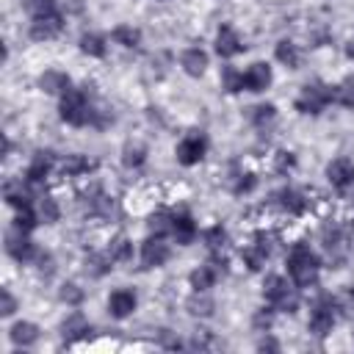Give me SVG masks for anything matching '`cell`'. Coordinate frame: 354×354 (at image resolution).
Instances as JSON below:
<instances>
[{
	"instance_id": "obj_17",
	"label": "cell",
	"mask_w": 354,
	"mask_h": 354,
	"mask_svg": "<svg viewBox=\"0 0 354 354\" xmlns=\"http://www.w3.org/2000/svg\"><path fill=\"white\" fill-rule=\"evenodd\" d=\"M180 64H183V69H185L191 77H199V75L207 69V53L199 50V47H191V50L183 53Z\"/></svg>"
},
{
	"instance_id": "obj_4",
	"label": "cell",
	"mask_w": 354,
	"mask_h": 354,
	"mask_svg": "<svg viewBox=\"0 0 354 354\" xmlns=\"http://www.w3.org/2000/svg\"><path fill=\"white\" fill-rule=\"evenodd\" d=\"M329 102H332V86H324V83H307L296 97V108L313 116L321 113Z\"/></svg>"
},
{
	"instance_id": "obj_18",
	"label": "cell",
	"mask_w": 354,
	"mask_h": 354,
	"mask_svg": "<svg viewBox=\"0 0 354 354\" xmlns=\"http://www.w3.org/2000/svg\"><path fill=\"white\" fill-rule=\"evenodd\" d=\"M6 202L8 205H14L17 210L19 207H25V205H30V183L25 180H11V183H6Z\"/></svg>"
},
{
	"instance_id": "obj_1",
	"label": "cell",
	"mask_w": 354,
	"mask_h": 354,
	"mask_svg": "<svg viewBox=\"0 0 354 354\" xmlns=\"http://www.w3.org/2000/svg\"><path fill=\"white\" fill-rule=\"evenodd\" d=\"M318 271H321V260L318 254L307 246V243H296L288 254V274L293 279L296 288H310L318 282Z\"/></svg>"
},
{
	"instance_id": "obj_32",
	"label": "cell",
	"mask_w": 354,
	"mask_h": 354,
	"mask_svg": "<svg viewBox=\"0 0 354 354\" xmlns=\"http://www.w3.org/2000/svg\"><path fill=\"white\" fill-rule=\"evenodd\" d=\"M91 169V163L86 160V158H80V155H66V160L61 163V171L64 174H83V171H88Z\"/></svg>"
},
{
	"instance_id": "obj_34",
	"label": "cell",
	"mask_w": 354,
	"mask_h": 354,
	"mask_svg": "<svg viewBox=\"0 0 354 354\" xmlns=\"http://www.w3.org/2000/svg\"><path fill=\"white\" fill-rule=\"evenodd\" d=\"M221 80H224V88H227L230 94H235V91L243 88V72H238V69H232V66H227V69L221 72Z\"/></svg>"
},
{
	"instance_id": "obj_30",
	"label": "cell",
	"mask_w": 354,
	"mask_h": 354,
	"mask_svg": "<svg viewBox=\"0 0 354 354\" xmlns=\"http://www.w3.org/2000/svg\"><path fill=\"white\" fill-rule=\"evenodd\" d=\"M36 221H39V213H36L30 205L19 207L17 216H14V227H19V230H25V232H30V230L36 227Z\"/></svg>"
},
{
	"instance_id": "obj_41",
	"label": "cell",
	"mask_w": 354,
	"mask_h": 354,
	"mask_svg": "<svg viewBox=\"0 0 354 354\" xmlns=\"http://www.w3.org/2000/svg\"><path fill=\"white\" fill-rule=\"evenodd\" d=\"M271 318H274V315H271V310H268V313L263 310V313H257V315H254V326H266V329H268V326H271Z\"/></svg>"
},
{
	"instance_id": "obj_7",
	"label": "cell",
	"mask_w": 354,
	"mask_h": 354,
	"mask_svg": "<svg viewBox=\"0 0 354 354\" xmlns=\"http://www.w3.org/2000/svg\"><path fill=\"white\" fill-rule=\"evenodd\" d=\"M6 252H8L14 260H19V263H28V260L36 257V246L30 243L28 232L19 230V227H14V230L6 232Z\"/></svg>"
},
{
	"instance_id": "obj_23",
	"label": "cell",
	"mask_w": 354,
	"mask_h": 354,
	"mask_svg": "<svg viewBox=\"0 0 354 354\" xmlns=\"http://www.w3.org/2000/svg\"><path fill=\"white\" fill-rule=\"evenodd\" d=\"M36 337H39L36 324L22 321V324H14V329H11V340H14L17 346H33V343H36Z\"/></svg>"
},
{
	"instance_id": "obj_37",
	"label": "cell",
	"mask_w": 354,
	"mask_h": 354,
	"mask_svg": "<svg viewBox=\"0 0 354 354\" xmlns=\"http://www.w3.org/2000/svg\"><path fill=\"white\" fill-rule=\"evenodd\" d=\"M39 218H44V221H55L58 218V207H55V202L50 196L39 199Z\"/></svg>"
},
{
	"instance_id": "obj_2",
	"label": "cell",
	"mask_w": 354,
	"mask_h": 354,
	"mask_svg": "<svg viewBox=\"0 0 354 354\" xmlns=\"http://www.w3.org/2000/svg\"><path fill=\"white\" fill-rule=\"evenodd\" d=\"M58 111H61V119L69 122V124H75V127H83V124L94 122V116L100 113V111L91 108L86 91H80V88H69L66 94H61Z\"/></svg>"
},
{
	"instance_id": "obj_31",
	"label": "cell",
	"mask_w": 354,
	"mask_h": 354,
	"mask_svg": "<svg viewBox=\"0 0 354 354\" xmlns=\"http://www.w3.org/2000/svg\"><path fill=\"white\" fill-rule=\"evenodd\" d=\"M202 238H205V246H207L210 252H221V249L227 246V232H224L221 227H210V230H205Z\"/></svg>"
},
{
	"instance_id": "obj_42",
	"label": "cell",
	"mask_w": 354,
	"mask_h": 354,
	"mask_svg": "<svg viewBox=\"0 0 354 354\" xmlns=\"http://www.w3.org/2000/svg\"><path fill=\"white\" fill-rule=\"evenodd\" d=\"M296 160H293V155L290 152H279V169H290Z\"/></svg>"
},
{
	"instance_id": "obj_27",
	"label": "cell",
	"mask_w": 354,
	"mask_h": 354,
	"mask_svg": "<svg viewBox=\"0 0 354 354\" xmlns=\"http://www.w3.org/2000/svg\"><path fill=\"white\" fill-rule=\"evenodd\" d=\"M108 254H111L113 263H127V260L133 257V246H130V241H127L124 235H119V238H113V243L108 246Z\"/></svg>"
},
{
	"instance_id": "obj_3",
	"label": "cell",
	"mask_w": 354,
	"mask_h": 354,
	"mask_svg": "<svg viewBox=\"0 0 354 354\" xmlns=\"http://www.w3.org/2000/svg\"><path fill=\"white\" fill-rule=\"evenodd\" d=\"M263 296H266V301H268L274 310H282V313H293V310L299 307V293H296V288H293L285 277H279V274L266 277V282H263Z\"/></svg>"
},
{
	"instance_id": "obj_22",
	"label": "cell",
	"mask_w": 354,
	"mask_h": 354,
	"mask_svg": "<svg viewBox=\"0 0 354 354\" xmlns=\"http://www.w3.org/2000/svg\"><path fill=\"white\" fill-rule=\"evenodd\" d=\"M279 205H282L288 213L299 216V213H304V207H307V199H304L299 191H293V188H285V191H279Z\"/></svg>"
},
{
	"instance_id": "obj_15",
	"label": "cell",
	"mask_w": 354,
	"mask_h": 354,
	"mask_svg": "<svg viewBox=\"0 0 354 354\" xmlns=\"http://www.w3.org/2000/svg\"><path fill=\"white\" fill-rule=\"evenodd\" d=\"M136 304H138L136 293L133 290H124V288L122 290H113L111 299H108V310H111L113 318H127L136 310Z\"/></svg>"
},
{
	"instance_id": "obj_14",
	"label": "cell",
	"mask_w": 354,
	"mask_h": 354,
	"mask_svg": "<svg viewBox=\"0 0 354 354\" xmlns=\"http://www.w3.org/2000/svg\"><path fill=\"white\" fill-rule=\"evenodd\" d=\"M171 238L180 243V246H188L194 238H196V224L191 218V213H174L171 216Z\"/></svg>"
},
{
	"instance_id": "obj_24",
	"label": "cell",
	"mask_w": 354,
	"mask_h": 354,
	"mask_svg": "<svg viewBox=\"0 0 354 354\" xmlns=\"http://www.w3.org/2000/svg\"><path fill=\"white\" fill-rule=\"evenodd\" d=\"M277 61H279V64H285V66H290V69H296V66H299V61H301L299 47H296L293 41L282 39V41L277 44Z\"/></svg>"
},
{
	"instance_id": "obj_19",
	"label": "cell",
	"mask_w": 354,
	"mask_h": 354,
	"mask_svg": "<svg viewBox=\"0 0 354 354\" xmlns=\"http://www.w3.org/2000/svg\"><path fill=\"white\" fill-rule=\"evenodd\" d=\"M39 86H41V91H47V94H66V91L72 88L69 77H66L64 72H53V69L39 77Z\"/></svg>"
},
{
	"instance_id": "obj_29",
	"label": "cell",
	"mask_w": 354,
	"mask_h": 354,
	"mask_svg": "<svg viewBox=\"0 0 354 354\" xmlns=\"http://www.w3.org/2000/svg\"><path fill=\"white\" fill-rule=\"evenodd\" d=\"M113 39H116L122 47H138V44H141V30L127 28V25H119V28L113 30Z\"/></svg>"
},
{
	"instance_id": "obj_39",
	"label": "cell",
	"mask_w": 354,
	"mask_h": 354,
	"mask_svg": "<svg viewBox=\"0 0 354 354\" xmlns=\"http://www.w3.org/2000/svg\"><path fill=\"white\" fill-rule=\"evenodd\" d=\"M257 185V180H254V174H243L238 183H235V194H249L252 188Z\"/></svg>"
},
{
	"instance_id": "obj_25",
	"label": "cell",
	"mask_w": 354,
	"mask_h": 354,
	"mask_svg": "<svg viewBox=\"0 0 354 354\" xmlns=\"http://www.w3.org/2000/svg\"><path fill=\"white\" fill-rule=\"evenodd\" d=\"M252 122H254L257 130H268L277 122V108L274 105H257V108H252Z\"/></svg>"
},
{
	"instance_id": "obj_12",
	"label": "cell",
	"mask_w": 354,
	"mask_h": 354,
	"mask_svg": "<svg viewBox=\"0 0 354 354\" xmlns=\"http://www.w3.org/2000/svg\"><path fill=\"white\" fill-rule=\"evenodd\" d=\"M241 50H243L241 36H238L230 25H221L218 33H216V53H218L221 58H232V55H238Z\"/></svg>"
},
{
	"instance_id": "obj_40",
	"label": "cell",
	"mask_w": 354,
	"mask_h": 354,
	"mask_svg": "<svg viewBox=\"0 0 354 354\" xmlns=\"http://www.w3.org/2000/svg\"><path fill=\"white\" fill-rule=\"evenodd\" d=\"M14 310H17V301H14V296H11L8 290H3V293H0V313H3V315H11Z\"/></svg>"
},
{
	"instance_id": "obj_20",
	"label": "cell",
	"mask_w": 354,
	"mask_h": 354,
	"mask_svg": "<svg viewBox=\"0 0 354 354\" xmlns=\"http://www.w3.org/2000/svg\"><path fill=\"white\" fill-rule=\"evenodd\" d=\"M218 279V268L216 263H207V266H199L194 274H191V288L196 293H205L207 288H213V282Z\"/></svg>"
},
{
	"instance_id": "obj_43",
	"label": "cell",
	"mask_w": 354,
	"mask_h": 354,
	"mask_svg": "<svg viewBox=\"0 0 354 354\" xmlns=\"http://www.w3.org/2000/svg\"><path fill=\"white\" fill-rule=\"evenodd\" d=\"M346 53H348V58H354V36H351V41L346 44Z\"/></svg>"
},
{
	"instance_id": "obj_9",
	"label": "cell",
	"mask_w": 354,
	"mask_h": 354,
	"mask_svg": "<svg viewBox=\"0 0 354 354\" xmlns=\"http://www.w3.org/2000/svg\"><path fill=\"white\" fill-rule=\"evenodd\" d=\"M169 243L163 241V235H152V238H147L144 243H141V263H144V268H158V266H163L166 260H169Z\"/></svg>"
},
{
	"instance_id": "obj_44",
	"label": "cell",
	"mask_w": 354,
	"mask_h": 354,
	"mask_svg": "<svg viewBox=\"0 0 354 354\" xmlns=\"http://www.w3.org/2000/svg\"><path fill=\"white\" fill-rule=\"evenodd\" d=\"M351 299H354V288H351Z\"/></svg>"
},
{
	"instance_id": "obj_33",
	"label": "cell",
	"mask_w": 354,
	"mask_h": 354,
	"mask_svg": "<svg viewBox=\"0 0 354 354\" xmlns=\"http://www.w3.org/2000/svg\"><path fill=\"white\" fill-rule=\"evenodd\" d=\"M144 155H147L144 147H138V144H127V147H124V155H122V163H124L127 169H136V166L144 163Z\"/></svg>"
},
{
	"instance_id": "obj_26",
	"label": "cell",
	"mask_w": 354,
	"mask_h": 354,
	"mask_svg": "<svg viewBox=\"0 0 354 354\" xmlns=\"http://www.w3.org/2000/svg\"><path fill=\"white\" fill-rule=\"evenodd\" d=\"M171 216H174V213H169V210H155V213L147 218L149 232H155V235H166V232H171Z\"/></svg>"
},
{
	"instance_id": "obj_5",
	"label": "cell",
	"mask_w": 354,
	"mask_h": 354,
	"mask_svg": "<svg viewBox=\"0 0 354 354\" xmlns=\"http://www.w3.org/2000/svg\"><path fill=\"white\" fill-rule=\"evenodd\" d=\"M326 180L332 183V188L343 196H354V160L348 158H335L326 166Z\"/></svg>"
},
{
	"instance_id": "obj_13",
	"label": "cell",
	"mask_w": 354,
	"mask_h": 354,
	"mask_svg": "<svg viewBox=\"0 0 354 354\" xmlns=\"http://www.w3.org/2000/svg\"><path fill=\"white\" fill-rule=\"evenodd\" d=\"M268 86H271V66L268 64L257 61V64H252L243 72V88H249V91H266Z\"/></svg>"
},
{
	"instance_id": "obj_6",
	"label": "cell",
	"mask_w": 354,
	"mask_h": 354,
	"mask_svg": "<svg viewBox=\"0 0 354 354\" xmlns=\"http://www.w3.org/2000/svg\"><path fill=\"white\" fill-rule=\"evenodd\" d=\"M337 304L332 301V299H321L315 307H313V313H310V332L313 335H318V337H324V335H329L332 332V326H335V318H337Z\"/></svg>"
},
{
	"instance_id": "obj_8",
	"label": "cell",
	"mask_w": 354,
	"mask_h": 354,
	"mask_svg": "<svg viewBox=\"0 0 354 354\" xmlns=\"http://www.w3.org/2000/svg\"><path fill=\"white\" fill-rule=\"evenodd\" d=\"M205 152H207V141H205V136H199V133H191V136H185V138L177 144V160H180L183 166L199 163V160L205 158Z\"/></svg>"
},
{
	"instance_id": "obj_38",
	"label": "cell",
	"mask_w": 354,
	"mask_h": 354,
	"mask_svg": "<svg viewBox=\"0 0 354 354\" xmlns=\"http://www.w3.org/2000/svg\"><path fill=\"white\" fill-rule=\"evenodd\" d=\"M61 299H64V301H69V304H77V301L83 299V293L77 290V285H72V282H69V285H64V288H61Z\"/></svg>"
},
{
	"instance_id": "obj_35",
	"label": "cell",
	"mask_w": 354,
	"mask_h": 354,
	"mask_svg": "<svg viewBox=\"0 0 354 354\" xmlns=\"http://www.w3.org/2000/svg\"><path fill=\"white\" fill-rule=\"evenodd\" d=\"M25 11H28L30 17L55 14V0H25Z\"/></svg>"
},
{
	"instance_id": "obj_10",
	"label": "cell",
	"mask_w": 354,
	"mask_h": 354,
	"mask_svg": "<svg viewBox=\"0 0 354 354\" xmlns=\"http://www.w3.org/2000/svg\"><path fill=\"white\" fill-rule=\"evenodd\" d=\"M61 14L55 11V14H44V17H33V22H30V36L36 39V41H50V39H55L58 33H61Z\"/></svg>"
},
{
	"instance_id": "obj_36",
	"label": "cell",
	"mask_w": 354,
	"mask_h": 354,
	"mask_svg": "<svg viewBox=\"0 0 354 354\" xmlns=\"http://www.w3.org/2000/svg\"><path fill=\"white\" fill-rule=\"evenodd\" d=\"M61 329H64V337H75V335H86V332H88V324L75 313L72 318H66V321H64V326H61Z\"/></svg>"
},
{
	"instance_id": "obj_28",
	"label": "cell",
	"mask_w": 354,
	"mask_h": 354,
	"mask_svg": "<svg viewBox=\"0 0 354 354\" xmlns=\"http://www.w3.org/2000/svg\"><path fill=\"white\" fill-rule=\"evenodd\" d=\"M80 50L94 55V58H102L105 55V39L97 33H86V36H80Z\"/></svg>"
},
{
	"instance_id": "obj_21",
	"label": "cell",
	"mask_w": 354,
	"mask_h": 354,
	"mask_svg": "<svg viewBox=\"0 0 354 354\" xmlns=\"http://www.w3.org/2000/svg\"><path fill=\"white\" fill-rule=\"evenodd\" d=\"M332 100L343 108H354V75H348L346 80L332 86Z\"/></svg>"
},
{
	"instance_id": "obj_11",
	"label": "cell",
	"mask_w": 354,
	"mask_h": 354,
	"mask_svg": "<svg viewBox=\"0 0 354 354\" xmlns=\"http://www.w3.org/2000/svg\"><path fill=\"white\" fill-rule=\"evenodd\" d=\"M268 257H271V238H268L266 232H257V235H254V243L243 252V260H246V266H249L252 271H257Z\"/></svg>"
},
{
	"instance_id": "obj_16",
	"label": "cell",
	"mask_w": 354,
	"mask_h": 354,
	"mask_svg": "<svg viewBox=\"0 0 354 354\" xmlns=\"http://www.w3.org/2000/svg\"><path fill=\"white\" fill-rule=\"evenodd\" d=\"M50 169H53V155L50 152H36L33 160H30V166H28V171H25V180L30 185H39V183H44V177L50 174Z\"/></svg>"
}]
</instances>
